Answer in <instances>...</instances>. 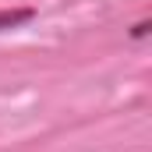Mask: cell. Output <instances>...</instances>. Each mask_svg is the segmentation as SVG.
<instances>
[{
    "label": "cell",
    "mask_w": 152,
    "mask_h": 152,
    "mask_svg": "<svg viewBox=\"0 0 152 152\" xmlns=\"http://www.w3.org/2000/svg\"><path fill=\"white\" fill-rule=\"evenodd\" d=\"M28 18H32V11H28V7H11V11H0V32L18 28V25H25Z\"/></svg>",
    "instance_id": "obj_1"
}]
</instances>
